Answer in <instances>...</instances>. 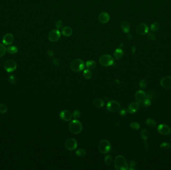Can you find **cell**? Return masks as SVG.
<instances>
[{
	"label": "cell",
	"mask_w": 171,
	"mask_h": 170,
	"mask_svg": "<svg viewBox=\"0 0 171 170\" xmlns=\"http://www.w3.org/2000/svg\"><path fill=\"white\" fill-rule=\"evenodd\" d=\"M114 166L116 170H127L129 169L125 157L122 155L116 157L114 161Z\"/></svg>",
	"instance_id": "1"
},
{
	"label": "cell",
	"mask_w": 171,
	"mask_h": 170,
	"mask_svg": "<svg viewBox=\"0 0 171 170\" xmlns=\"http://www.w3.org/2000/svg\"><path fill=\"white\" fill-rule=\"evenodd\" d=\"M69 129L71 132L77 135L79 134L82 132L83 129V126L82 123L78 120H74L70 123Z\"/></svg>",
	"instance_id": "2"
},
{
	"label": "cell",
	"mask_w": 171,
	"mask_h": 170,
	"mask_svg": "<svg viewBox=\"0 0 171 170\" xmlns=\"http://www.w3.org/2000/svg\"><path fill=\"white\" fill-rule=\"evenodd\" d=\"M85 66V63L83 60L80 59H76L73 60L71 64H70V68L72 71L76 72H78L82 71Z\"/></svg>",
	"instance_id": "3"
},
{
	"label": "cell",
	"mask_w": 171,
	"mask_h": 170,
	"mask_svg": "<svg viewBox=\"0 0 171 170\" xmlns=\"http://www.w3.org/2000/svg\"><path fill=\"white\" fill-rule=\"evenodd\" d=\"M98 150L102 154H107L111 151V145L107 140H102L98 144Z\"/></svg>",
	"instance_id": "4"
},
{
	"label": "cell",
	"mask_w": 171,
	"mask_h": 170,
	"mask_svg": "<svg viewBox=\"0 0 171 170\" xmlns=\"http://www.w3.org/2000/svg\"><path fill=\"white\" fill-rule=\"evenodd\" d=\"M99 62L103 66H110L113 65L114 62V58L110 55H104L99 59Z\"/></svg>",
	"instance_id": "5"
},
{
	"label": "cell",
	"mask_w": 171,
	"mask_h": 170,
	"mask_svg": "<svg viewBox=\"0 0 171 170\" xmlns=\"http://www.w3.org/2000/svg\"><path fill=\"white\" fill-rule=\"evenodd\" d=\"M4 67L7 72H12L17 69V63L14 60H8L5 61Z\"/></svg>",
	"instance_id": "6"
},
{
	"label": "cell",
	"mask_w": 171,
	"mask_h": 170,
	"mask_svg": "<svg viewBox=\"0 0 171 170\" xmlns=\"http://www.w3.org/2000/svg\"><path fill=\"white\" fill-rule=\"evenodd\" d=\"M120 104L115 100L109 101L107 104V109L111 112H116L120 110Z\"/></svg>",
	"instance_id": "7"
},
{
	"label": "cell",
	"mask_w": 171,
	"mask_h": 170,
	"mask_svg": "<svg viewBox=\"0 0 171 170\" xmlns=\"http://www.w3.org/2000/svg\"><path fill=\"white\" fill-rule=\"evenodd\" d=\"M65 146L67 150L69 151H73L77 148L78 143L74 138H69L65 141Z\"/></svg>",
	"instance_id": "8"
},
{
	"label": "cell",
	"mask_w": 171,
	"mask_h": 170,
	"mask_svg": "<svg viewBox=\"0 0 171 170\" xmlns=\"http://www.w3.org/2000/svg\"><path fill=\"white\" fill-rule=\"evenodd\" d=\"M61 32L58 29L51 31L48 36V38L51 42L58 41L61 38Z\"/></svg>",
	"instance_id": "9"
},
{
	"label": "cell",
	"mask_w": 171,
	"mask_h": 170,
	"mask_svg": "<svg viewBox=\"0 0 171 170\" xmlns=\"http://www.w3.org/2000/svg\"><path fill=\"white\" fill-rule=\"evenodd\" d=\"M158 131L159 133L164 136H167L171 133L170 128L165 124H161L158 126Z\"/></svg>",
	"instance_id": "10"
},
{
	"label": "cell",
	"mask_w": 171,
	"mask_h": 170,
	"mask_svg": "<svg viewBox=\"0 0 171 170\" xmlns=\"http://www.w3.org/2000/svg\"><path fill=\"white\" fill-rule=\"evenodd\" d=\"M149 30L148 25L146 23H140L136 27V32L141 36H144L148 33Z\"/></svg>",
	"instance_id": "11"
},
{
	"label": "cell",
	"mask_w": 171,
	"mask_h": 170,
	"mask_svg": "<svg viewBox=\"0 0 171 170\" xmlns=\"http://www.w3.org/2000/svg\"><path fill=\"white\" fill-rule=\"evenodd\" d=\"M162 88L167 89H171V76H165L162 78L160 81Z\"/></svg>",
	"instance_id": "12"
},
{
	"label": "cell",
	"mask_w": 171,
	"mask_h": 170,
	"mask_svg": "<svg viewBox=\"0 0 171 170\" xmlns=\"http://www.w3.org/2000/svg\"><path fill=\"white\" fill-rule=\"evenodd\" d=\"M61 119L64 121L68 122L72 119V114L69 111L64 110L62 111L60 113Z\"/></svg>",
	"instance_id": "13"
},
{
	"label": "cell",
	"mask_w": 171,
	"mask_h": 170,
	"mask_svg": "<svg viewBox=\"0 0 171 170\" xmlns=\"http://www.w3.org/2000/svg\"><path fill=\"white\" fill-rule=\"evenodd\" d=\"M140 104L137 102H133L130 104L128 108V112L130 114H134L139 110Z\"/></svg>",
	"instance_id": "14"
},
{
	"label": "cell",
	"mask_w": 171,
	"mask_h": 170,
	"mask_svg": "<svg viewBox=\"0 0 171 170\" xmlns=\"http://www.w3.org/2000/svg\"><path fill=\"white\" fill-rule=\"evenodd\" d=\"M14 40V36L11 33H8L6 34L3 37V42L6 46H9L13 43Z\"/></svg>",
	"instance_id": "15"
},
{
	"label": "cell",
	"mask_w": 171,
	"mask_h": 170,
	"mask_svg": "<svg viewBox=\"0 0 171 170\" xmlns=\"http://www.w3.org/2000/svg\"><path fill=\"white\" fill-rule=\"evenodd\" d=\"M98 19L100 22L102 23H106L110 21V16L106 12H102L99 15Z\"/></svg>",
	"instance_id": "16"
},
{
	"label": "cell",
	"mask_w": 171,
	"mask_h": 170,
	"mask_svg": "<svg viewBox=\"0 0 171 170\" xmlns=\"http://www.w3.org/2000/svg\"><path fill=\"white\" fill-rule=\"evenodd\" d=\"M135 97V99L137 102H142L146 98V93L143 90H139L136 93Z\"/></svg>",
	"instance_id": "17"
},
{
	"label": "cell",
	"mask_w": 171,
	"mask_h": 170,
	"mask_svg": "<svg viewBox=\"0 0 171 170\" xmlns=\"http://www.w3.org/2000/svg\"><path fill=\"white\" fill-rule=\"evenodd\" d=\"M62 34L66 37H70L73 33V30L72 28L69 27H65L62 30Z\"/></svg>",
	"instance_id": "18"
},
{
	"label": "cell",
	"mask_w": 171,
	"mask_h": 170,
	"mask_svg": "<svg viewBox=\"0 0 171 170\" xmlns=\"http://www.w3.org/2000/svg\"><path fill=\"white\" fill-rule=\"evenodd\" d=\"M121 28L123 32L126 33H129L130 31V26L129 23L127 21H123V22H122L121 24Z\"/></svg>",
	"instance_id": "19"
},
{
	"label": "cell",
	"mask_w": 171,
	"mask_h": 170,
	"mask_svg": "<svg viewBox=\"0 0 171 170\" xmlns=\"http://www.w3.org/2000/svg\"><path fill=\"white\" fill-rule=\"evenodd\" d=\"M114 57L116 60H120L123 57L124 55V51L121 48H117L114 53Z\"/></svg>",
	"instance_id": "20"
},
{
	"label": "cell",
	"mask_w": 171,
	"mask_h": 170,
	"mask_svg": "<svg viewBox=\"0 0 171 170\" xmlns=\"http://www.w3.org/2000/svg\"><path fill=\"white\" fill-rule=\"evenodd\" d=\"M93 105L96 107L101 108L105 105V102L102 99L100 98H96L93 102Z\"/></svg>",
	"instance_id": "21"
},
{
	"label": "cell",
	"mask_w": 171,
	"mask_h": 170,
	"mask_svg": "<svg viewBox=\"0 0 171 170\" xmlns=\"http://www.w3.org/2000/svg\"><path fill=\"white\" fill-rule=\"evenodd\" d=\"M86 66L88 69L92 70L96 68L97 64L95 61L93 60H89L86 62Z\"/></svg>",
	"instance_id": "22"
},
{
	"label": "cell",
	"mask_w": 171,
	"mask_h": 170,
	"mask_svg": "<svg viewBox=\"0 0 171 170\" xmlns=\"http://www.w3.org/2000/svg\"><path fill=\"white\" fill-rule=\"evenodd\" d=\"M140 135H141V137L142 139V140H143L144 141H146L148 140L149 136V132L146 129H142L141 131Z\"/></svg>",
	"instance_id": "23"
},
{
	"label": "cell",
	"mask_w": 171,
	"mask_h": 170,
	"mask_svg": "<svg viewBox=\"0 0 171 170\" xmlns=\"http://www.w3.org/2000/svg\"><path fill=\"white\" fill-rule=\"evenodd\" d=\"M7 51L10 54L13 55L18 52V48L17 46H9L8 47V48H7Z\"/></svg>",
	"instance_id": "24"
},
{
	"label": "cell",
	"mask_w": 171,
	"mask_h": 170,
	"mask_svg": "<svg viewBox=\"0 0 171 170\" xmlns=\"http://www.w3.org/2000/svg\"><path fill=\"white\" fill-rule=\"evenodd\" d=\"M160 28V24L158 22H154L151 25L150 30L153 32H157Z\"/></svg>",
	"instance_id": "25"
},
{
	"label": "cell",
	"mask_w": 171,
	"mask_h": 170,
	"mask_svg": "<svg viewBox=\"0 0 171 170\" xmlns=\"http://www.w3.org/2000/svg\"><path fill=\"white\" fill-rule=\"evenodd\" d=\"M84 77L87 79H90L92 77V73L90 69H85L83 72Z\"/></svg>",
	"instance_id": "26"
},
{
	"label": "cell",
	"mask_w": 171,
	"mask_h": 170,
	"mask_svg": "<svg viewBox=\"0 0 171 170\" xmlns=\"http://www.w3.org/2000/svg\"><path fill=\"white\" fill-rule=\"evenodd\" d=\"M104 161H105V163L106 164V165H111V164H112L113 161V157L110 155H108L105 157Z\"/></svg>",
	"instance_id": "27"
},
{
	"label": "cell",
	"mask_w": 171,
	"mask_h": 170,
	"mask_svg": "<svg viewBox=\"0 0 171 170\" xmlns=\"http://www.w3.org/2000/svg\"><path fill=\"white\" fill-rule=\"evenodd\" d=\"M146 124H147L149 127H152V128H155L157 125L156 121L150 118H148L146 120Z\"/></svg>",
	"instance_id": "28"
},
{
	"label": "cell",
	"mask_w": 171,
	"mask_h": 170,
	"mask_svg": "<svg viewBox=\"0 0 171 170\" xmlns=\"http://www.w3.org/2000/svg\"><path fill=\"white\" fill-rule=\"evenodd\" d=\"M76 155L79 157H83L86 155V151L84 149H79L76 152Z\"/></svg>",
	"instance_id": "29"
},
{
	"label": "cell",
	"mask_w": 171,
	"mask_h": 170,
	"mask_svg": "<svg viewBox=\"0 0 171 170\" xmlns=\"http://www.w3.org/2000/svg\"><path fill=\"white\" fill-rule=\"evenodd\" d=\"M160 147L163 150H167L170 148L171 145L169 143L163 142L160 145Z\"/></svg>",
	"instance_id": "30"
},
{
	"label": "cell",
	"mask_w": 171,
	"mask_h": 170,
	"mask_svg": "<svg viewBox=\"0 0 171 170\" xmlns=\"http://www.w3.org/2000/svg\"><path fill=\"white\" fill-rule=\"evenodd\" d=\"M7 51V48H6L4 45L0 43V57H3L5 55Z\"/></svg>",
	"instance_id": "31"
},
{
	"label": "cell",
	"mask_w": 171,
	"mask_h": 170,
	"mask_svg": "<svg viewBox=\"0 0 171 170\" xmlns=\"http://www.w3.org/2000/svg\"><path fill=\"white\" fill-rule=\"evenodd\" d=\"M156 93L153 91L151 90L148 91L147 93L146 94V98L151 100V99H153L156 97Z\"/></svg>",
	"instance_id": "32"
},
{
	"label": "cell",
	"mask_w": 171,
	"mask_h": 170,
	"mask_svg": "<svg viewBox=\"0 0 171 170\" xmlns=\"http://www.w3.org/2000/svg\"><path fill=\"white\" fill-rule=\"evenodd\" d=\"M130 127L132 128V129H135V130H138L140 128V124L136 122H131L130 124Z\"/></svg>",
	"instance_id": "33"
},
{
	"label": "cell",
	"mask_w": 171,
	"mask_h": 170,
	"mask_svg": "<svg viewBox=\"0 0 171 170\" xmlns=\"http://www.w3.org/2000/svg\"><path fill=\"white\" fill-rule=\"evenodd\" d=\"M139 85L140 86V87L142 88V89H145L147 87L148 85V82L146 80L143 79H142L139 83Z\"/></svg>",
	"instance_id": "34"
},
{
	"label": "cell",
	"mask_w": 171,
	"mask_h": 170,
	"mask_svg": "<svg viewBox=\"0 0 171 170\" xmlns=\"http://www.w3.org/2000/svg\"><path fill=\"white\" fill-rule=\"evenodd\" d=\"M8 111L7 106L4 104H0V113L2 114H5Z\"/></svg>",
	"instance_id": "35"
},
{
	"label": "cell",
	"mask_w": 171,
	"mask_h": 170,
	"mask_svg": "<svg viewBox=\"0 0 171 170\" xmlns=\"http://www.w3.org/2000/svg\"><path fill=\"white\" fill-rule=\"evenodd\" d=\"M143 105L145 107H149L151 105V101L150 99H148V98H145L143 102Z\"/></svg>",
	"instance_id": "36"
},
{
	"label": "cell",
	"mask_w": 171,
	"mask_h": 170,
	"mask_svg": "<svg viewBox=\"0 0 171 170\" xmlns=\"http://www.w3.org/2000/svg\"><path fill=\"white\" fill-rule=\"evenodd\" d=\"M137 166V163L134 160H132L130 162V170H135Z\"/></svg>",
	"instance_id": "37"
},
{
	"label": "cell",
	"mask_w": 171,
	"mask_h": 170,
	"mask_svg": "<svg viewBox=\"0 0 171 170\" xmlns=\"http://www.w3.org/2000/svg\"><path fill=\"white\" fill-rule=\"evenodd\" d=\"M63 26V22L62 20H58L55 23L56 28L57 29H60Z\"/></svg>",
	"instance_id": "38"
},
{
	"label": "cell",
	"mask_w": 171,
	"mask_h": 170,
	"mask_svg": "<svg viewBox=\"0 0 171 170\" xmlns=\"http://www.w3.org/2000/svg\"><path fill=\"white\" fill-rule=\"evenodd\" d=\"M148 37L150 41H154L156 39V36L155 35L154 33H153V32L148 33Z\"/></svg>",
	"instance_id": "39"
},
{
	"label": "cell",
	"mask_w": 171,
	"mask_h": 170,
	"mask_svg": "<svg viewBox=\"0 0 171 170\" xmlns=\"http://www.w3.org/2000/svg\"><path fill=\"white\" fill-rule=\"evenodd\" d=\"M73 117L75 119H79L80 117V112L78 110H76L73 112Z\"/></svg>",
	"instance_id": "40"
},
{
	"label": "cell",
	"mask_w": 171,
	"mask_h": 170,
	"mask_svg": "<svg viewBox=\"0 0 171 170\" xmlns=\"http://www.w3.org/2000/svg\"><path fill=\"white\" fill-rule=\"evenodd\" d=\"M9 79L10 82L12 84H15L17 82L16 78L13 75H10L9 77Z\"/></svg>",
	"instance_id": "41"
},
{
	"label": "cell",
	"mask_w": 171,
	"mask_h": 170,
	"mask_svg": "<svg viewBox=\"0 0 171 170\" xmlns=\"http://www.w3.org/2000/svg\"><path fill=\"white\" fill-rule=\"evenodd\" d=\"M128 113V110H126L125 108H123L120 111V114L121 116H125V115H127Z\"/></svg>",
	"instance_id": "42"
},
{
	"label": "cell",
	"mask_w": 171,
	"mask_h": 170,
	"mask_svg": "<svg viewBox=\"0 0 171 170\" xmlns=\"http://www.w3.org/2000/svg\"><path fill=\"white\" fill-rule=\"evenodd\" d=\"M53 64L56 66H59L60 64L59 61L57 59H54V60H53Z\"/></svg>",
	"instance_id": "43"
},
{
	"label": "cell",
	"mask_w": 171,
	"mask_h": 170,
	"mask_svg": "<svg viewBox=\"0 0 171 170\" xmlns=\"http://www.w3.org/2000/svg\"><path fill=\"white\" fill-rule=\"evenodd\" d=\"M143 147L145 150H148L149 148V145L148 143L145 141L143 144Z\"/></svg>",
	"instance_id": "44"
},
{
	"label": "cell",
	"mask_w": 171,
	"mask_h": 170,
	"mask_svg": "<svg viewBox=\"0 0 171 170\" xmlns=\"http://www.w3.org/2000/svg\"><path fill=\"white\" fill-rule=\"evenodd\" d=\"M48 55H49L50 56H51V57H52L53 55H54V52L52 50H49V51H48Z\"/></svg>",
	"instance_id": "45"
},
{
	"label": "cell",
	"mask_w": 171,
	"mask_h": 170,
	"mask_svg": "<svg viewBox=\"0 0 171 170\" xmlns=\"http://www.w3.org/2000/svg\"><path fill=\"white\" fill-rule=\"evenodd\" d=\"M132 52L133 54H134L135 51L136 50V46H132Z\"/></svg>",
	"instance_id": "46"
},
{
	"label": "cell",
	"mask_w": 171,
	"mask_h": 170,
	"mask_svg": "<svg viewBox=\"0 0 171 170\" xmlns=\"http://www.w3.org/2000/svg\"><path fill=\"white\" fill-rule=\"evenodd\" d=\"M128 38H129V40H131V39L132 38V35H128Z\"/></svg>",
	"instance_id": "47"
},
{
	"label": "cell",
	"mask_w": 171,
	"mask_h": 170,
	"mask_svg": "<svg viewBox=\"0 0 171 170\" xmlns=\"http://www.w3.org/2000/svg\"><path fill=\"white\" fill-rule=\"evenodd\" d=\"M170 141H171V138H170Z\"/></svg>",
	"instance_id": "48"
}]
</instances>
